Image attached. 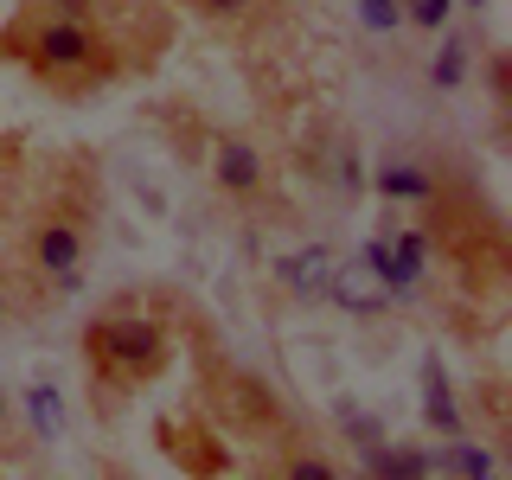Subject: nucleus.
Here are the masks:
<instances>
[{
    "instance_id": "obj_17",
    "label": "nucleus",
    "mask_w": 512,
    "mask_h": 480,
    "mask_svg": "<svg viewBox=\"0 0 512 480\" xmlns=\"http://www.w3.org/2000/svg\"><path fill=\"white\" fill-rule=\"evenodd\" d=\"M7 314H13V308H7V282H0V327H7Z\"/></svg>"
},
{
    "instance_id": "obj_12",
    "label": "nucleus",
    "mask_w": 512,
    "mask_h": 480,
    "mask_svg": "<svg viewBox=\"0 0 512 480\" xmlns=\"http://www.w3.org/2000/svg\"><path fill=\"white\" fill-rule=\"evenodd\" d=\"M282 474L288 480H333V474H340V461L320 455V448H295V455H282Z\"/></svg>"
},
{
    "instance_id": "obj_11",
    "label": "nucleus",
    "mask_w": 512,
    "mask_h": 480,
    "mask_svg": "<svg viewBox=\"0 0 512 480\" xmlns=\"http://www.w3.org/2000/svg\"><path fill=\"white\" fill-rule=\"evenodd\" d=\"M333 186H340V199H359V192H365V160H359L352 141L333 148Z\"/></svg>"
},
{
    "instance_id": "obj_2",
    "label": "nucleus",
    "mask_w": 512,
    "mask_h": 480,
    "mask_svg": "<svg viewBox=\"0 0 512 480\" xmlns=\"http://www.w3.org/2000/svg\"><path fill=\"white\" fill-rule=\"evenodd\" d=\"M84 340H90L96 372H116L128 384L154 378L167 365V327L154 314H103V320H90Z\"/></svg>"
},
{
    "instance_id": "obj_16",
    "label": "nucleus",
    "mask_w": 512,
    "mask_h": 480,
    "mask_svg": "<svg viewBox=\"0 0 512 480\" xmlns=\"http://www.w3.org/2000/svg\"><path fill=\"white\" fill-rule=\"evenodd\" d=\"M7 436H13V397L0 391V442H7Z\"/></svg>"
},
{
    "instance_id": "obj_9",
    "label": "nucleus",
    "mask_w": 512,
    "mask_h": 480,
    "mask_svg": "<svg viewBox=\"0 0 512 480\" xmlns=\"http://www.w3.org/2000/svg\"><path fill=\"white\" fill-rule=\"evenodd\" d=\"M359 26L372 32V39H397V32H404V7H397V0H359Z\"/></svg>"
},
{
    "instance_id": "obj_6",
    "label": "nucleus",
    "mask_w": 512,
    "mask_h": 480,
    "mask_svg": "<svg viewBox=\"0 0 512 480\" xmlns=\"http://www.w3.org/2000/svg\"><path fill=\"white\" fill-rule=\"evenodd\" d=\"M429 84H436L442 96L474 84V32L468 26H455V20L442 26V45H436V58H429Z\"/></svg>"
},
{
    "instance_id": "obj_15",
    "label": "nucleus",
    "mask_w": 512,
    "mask_h": 480,
    "mask_svg": "<svg viewBox=\"0 0 512 480\" xmlns=\"http://www.w3.org/2000/svg\"><path fill=\"white\" fill-rule=\"evenodd\" d=\"M192 13H205V20H244L250 0H186Z\"/></svg>"
},
{
    "instance_id": "obj_13",
    "label": "nucleus",
    "mask_w": 512,
    "mask_h": 480,
    "mask_svg": "<svg viewBox=\"0 0 512 480\" xmlns=\"http://www.w3.org/2000/svg\"><path fill=\"white\" fill-rule=\"evenodd\" d=\"M96 0H26V20H90Z\"/></svg>"
},
{
    "instance_id": "obj_14",
    "label": "nucleus",
    "mask_w": 512,
    "mask_h": 480,
    "mask_svg": "<svg viewBox=\"0 0 512 480\" xmlns=\"http://www.w3.org/2000/svg\"><path fill=\"white\" fill-rule=\"evenodd\" d=\"M26 404H32V423H39V436H58V397H45V384H32Z\"/></svg>"
},
{
    "instance_id": "obj_1",
    "label": "nucleus",
    "mask_w": 512,
    "mask_h": 480,
    "mask_svg": "<svg viewBox=\"0 0 512 480\" xmlns=\"http://www.w3.org/2000/svg\"><path fill=\"white\" fill-rule=\"evenodd\" d=\"M13 52L39 84H109L116 77V52L96 20H39Z\"/></svg>"
},
{
    "instance_id": "obj_5",
    "label": "nucleus",
    "mask_w": 512,
    "mask_h": 480,
    "mask_svg": "<svg viewBox=\"0 0 512 480\" xmlns=\"http://www.w3.org/2000/svg\"><path fill=\"white\" fill-rule=\"evenodd\" d=\"M212 186L224 192V199H237V205H256L269 192L263 148L244 141V135H218V148H212Z\"/></svg>"
},
{
    "instance_id": "obj_7",
    "label": "nucleus",
    "mask_w": 512,
    "mask_h": 480,
    "mask_svg": "<svg viewBox=\"0 0 512 480\" xmlns=\"http://www.w3.org/2000/svg\"><path fill=\"white\" fill-rule=\"evenodd\" d=\"M327 301H340L346 314H359V320H372V314H384L391 308V295L378 288V276L372 269H352V263H340L333 269V282H327Z\"/></svg>"
},
{
    "instance_id": "obj_8",
    "label": "nucleus",
    "mask_w": 512,
    "mask_h": 480,
    "mask_svg": "<svg viewBox=\"0 0 512 480\" xmlns=\"http://www.w3.org/2000/svg\"><path fill=\"white\" fill-rule=\"evenodd\" d=\"M333 269H340V256H333L327 244H314V250H301V256H288V263H282V282L295 288L301 301H327Z\"/></svg>"
},
{
    "instance_id": "obj_3",
    "label": "nucleus",
    "mask_w": 512,
    "mask_h": 480,
    "mask_svg": "<svg viewBox=\"0 0 512 480\" xmlns=\"http://www.w3.org/2000/svg\"><path fill=\"white\" fill-rule=\"evenodd\" d=\"M365 192H378L384 205H429V199L442 192V173L429 167L423 148L391 141V148L378 154V167H365Z\"/></svg>"
},
{
    "instance_id": "obj_10",
    "label": "nucleus",
    "mask_w": 512,
    "mask_h": 480,
    "mask_svg": "<svg viewBox=\"0 0 512 480\" xmlns=\"http://www.w3.org/2000/svg\"><path fill=\"white\" fill-rule=\"evenodd\" d=\"M397 7H404L410 32H442L448 20H455V0H397Z\"/></svg>"
},
{
    "instance_id": "obj_4",
    "label": "nucleus",
    "mask_w": 512,
    "mask_h": 480,
    "mask_svg": "<svg viewBox=\"0 0 512 480\" xmlns=\"http://www.w3.org/2000/svg\"><path fill=\"white\" fill-rule=\"evenodd\" d=\"M26 256H32V269H39L45 282L64 276V269H77L90 256V218H77V212H52V218H39L26 231Z\"/></svg>"
}]
</instances>
